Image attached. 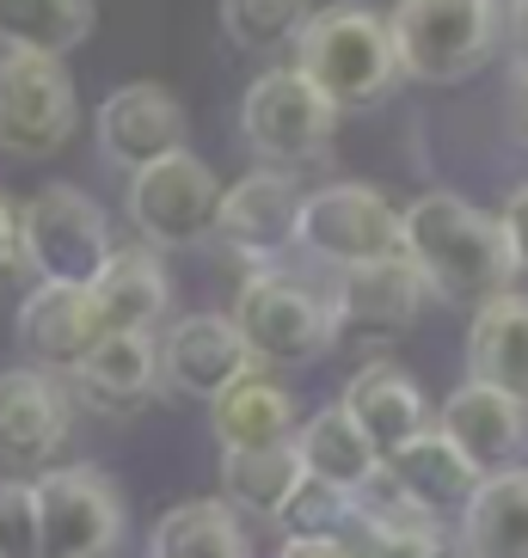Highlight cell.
<instances>
[{"label": "cell", "mask_w": 528, "mask_h": 558, "mask_svg": "<svg viewBox=\"0 0 528 558\" xmlns=\"http://www.w3.org/2000/svg\"><path fill=\"white\" fill-rule=\"evenodd\" d=\"M301 485V454L296 442H271V448H233V454H221V504L240 515H277L283 497Z\"/></svg>", "instance_id": "83f0119b"}, {"label": "cell", "mask_w": 528, "mask_h": 558, "mask_svg": "<svg viewBox=\"0 0 528 558\" xmlns=\"http://www.w3.org/2000/svg\"><path fill=\"white\" fill-rule=\"evenodd\" d=\"M430 289L412 270V258H387V264H357L338 277L326 313H332V344H394L399 331L424 313Z\"/></svg>", "instance_id": "8fae6325"}, {"label": "cell", "mask_w": 528, "mask_h": 558, "mask_svg": "<svg viewBox=\"0 0 528 558\" xmlns=\"http://www.w3.org/2000/svg\"><path fill=\"white\" fill-rule=\"evenodd\" d=\"M209 429H215V442H221V454L289 442L296 436V393L283 380H271L264 368H252V375L233 380L228 393L209 399Z\"/></svg>", "instance_id": "7402d4cb"}, {"label": "cell", "mask_w": 528, "mask_h": 558, "mask_svg": "<svg viewBox=\"0 0 528 558\" xmlns=\"http://www.w3.org/2000/svg\"><path fill=\"white\" fill-rule=\"evenodd\" d=\"M497 233H504V246H511V264H516V270H528V184H516L511 197H504Z\"/></svg>", "instance_id": "1f68e13d"}, {"label": "cell", "mask_w": 528, "mask_h": 558, "mask_svg": "<svg viewBox=\"0 0 528 558\" xmlns=\"http://www.w3.org/2000/svg\"><path fill=\"white\" fill-rule=\"evenodd\" d=\"M467 368L479 387H497L528 405V295L504 289V295L479 301L473 326H467Z\"/></svg>", "instance_id": "44dd1931"}, {"label": "cell", "mask_w": 528, "mask_h": 558, "mask_svg": "<svg viewBox=\"0 0 528 558\" xmlns=\"http://www.w3.org/2000/svg\"><path fill=\"white\" fill-rule=\"evenodd\" d=\"M86 301H93V319H99L105 338H111V331H154V319L166 313V270H160V258H154L148 246L111 252V264L93 277Z\"/></svg>", "instance_id": "603a6c76"}, {"label": "cell", "mask_w": 528, "mask_h": 558, "mask_svg": "<svg viewBox=\"0 0 528 558\" xmlns=\"http://www.w3.org/2000/svg\"><path fill=\"white\" fill-rule=\"evenodd\" d=\"M0 558H44V546H37V504L25 478H0Z\"/></svg>", "instance_id": "4dcf8cb0"}, {"label": "cell", "mask_w": 528, "mask_h": 558, "mask_svg": "<svg viewBox=\"0 0 528 558\" xmlns=\"http://www.w3.org/2000/svg\"><path fill=\"white\" fill-rule=\"evenodd\" d=\"M296 215H301V191L289 172H247L240 184L221 191V209H215V240L233 246L240 258H277V252H296Z\"/></svg>", "instance_id": "9a60e30c"}, {"label": "cell", "mask_w": 528, "mask_h": 558, "mask_svg": "<svg viewBox=\"0 0 528 558\" xmlns=\"http://www.w3.org/2000/svg\"><path fill=\"white\" fill-rule=\"evenodd\" d=\"M516 135H523V148H528V86H516Z\"/></svg>", "instance_id": "d590c367"}, {"label": "cell", "mask_w": 528, "mask_h": 558, "mask_svg": "<svg viewBox=\"0 0 528 558\" xmlns=\"http://www.w3.org/2000/svg\"><path fill=\"white\" fill-rule=\"evenodd\" d=\"M44 558H111L123 541V497L99 466H50L32 478Z\"/></svg>", "instance_id": "8992f818"}, {"label": "cell", "mask_w": 528, "mask_h": 558, "mask_svg": "<svg viewBox=\"0 0 528 558\" xmlns=\"http://www.w3.org/2000/svg\"><path fill=\"white\" fill-rule=\"evenodd\" d=\"M68 387L37 368L0 375V460L7 466H50V454L68 442Z\"/></svg>", "instance_id": "e0dca14e"}, {"label": "cell", "mask_w": 528, "mask_h": 558, "mask_svg": "<svg viewBox=\"0 0 528 558\" xmlns=\"http://www.w3.org/2000/svg\"><path fill=\"white\" fill-rule=\"evenodd\" d=\"M74 81L50 56H0V154L44 160L74 135Z\"/></svg>", "instance_id": "30bf717a"}, {"label": "cell", "mask_w": 528, "mask_h": 558, "mask_svg": "<svg viewBox=\"0 0 528 558\" xmlns=\"http://www.w3.org/2000/svg\"><path fill=\"white\" fill-rule=\"evenodd\" d=\"M252 368H259V362H252V350L240 344V331H233L228 313H184L160 344L166 387H179V393H191V399L228 393L233 380L252 375Z\"/></svg>", "instance_id": "2e32d148"}, {"label": "cell", "mask_w": 528, "mask_h": 558, "mask_svg": "<svg viewBox=\"0 0 528 558\" xmlns=\"http://www.w3.org/2000/svg\"><path fill=\"white\" fill-rule=\"evenodd\" d=\"M271 522L283 527V546H338L350 527V492H332V485L301 473V485L283 497Z\"/></svg>", "instance_id": "f1b7e54d"}, {"label": "cell", "mask_w": 528, "mask_h": 558, "mask_svg": "<svg viewBox=\"0 0 528 558\" xmlns=\"http://www.w3.org/2000/svg\"><path fill=\"white\" fill-rule=\"evenodd\" d=\"M277 558H345L338 546H283Z\"/></svg>", "instance_id": "e575fe53"}, {"label": "cell", "mask_w": 528, "mask_h": 558, "mask_svg": "<svg viewBox=\"0 0 528 558\" xmlns=\"http://www.w3.org/2000/svg\"><path fill=\"white\" fill-rule=\"evenodd\" d=\"M289 442H296V454H301V473L332 485V492H363L369 478L381 473V454L357 436V424H350L338 405L314 411Z\"/></svg>", "instance_id": "d4e9b609"}, {"label": "cell", "mask_w": 528, "mask_h": 558, "mask_svg": "<svg viewBox=\"0 0 528 558\" xmlns=\"http://www.w3.org/2000/svg\"><path fill=\"white\" fill-rule=\"evenodd\" d=\"M154 380H160V344H154V331H111V338H99V344L86 350V362L62 387L86 411H99V417H130V411L148 405Z\"/></svg>", "instance_id": "ac0fdd59"}, {"label": "cell", "mask_w": 528, "mask_h": 558, "mask_svg": "<svg viewBox=\"0 0 528 558\" xmlns=\"http://www.w3.org/2000/svg\"><path fill=\"white\" fill-rule=\"evenodd\" d=\"M296 252L320 264H338V270H357V264H387L406 258V221L375 184H320L301 197L296 215Z\"/></svg>", "instance_id": "5b68a950"}, {"label": "cell", "mask_w": 528, "mask_h": 558, "mask_svg": "<svg viewBox=\"0 0 528 558\" xmlns=\"http://www.w3.org/2000/svg\"><path fill=\"white\" fill-rule=\"evenodd\" d=\"M332 123H338V111L301 81L296 68H264L259 81L247 86V99H240V135L271 166L320 160L332 142Z\"/></svg>", "instance_id": "9c48e42d"}, {"label": "cell", "mask_w": 528, "mask_h": 558, "mask_svg": "<svg viewBox=\"0 0 528 558\" xmlns=\"http://www.w3.org/2000/svg\"><path fill=\"white\" fill-rule=\"evenodd\" d=\"M511 68H516V86H528V0L511 13Z\"/></svg>", "instance_id": "836d02e7"}, {"label": "cell", "mask_w": 528, "mask_h": 558, "mask_svg": "<svg viewBox=\"0 0 528 558\" xmlns=\"http://www.w3.org/2000/svg\"><path fill=\"white\" fill-rule=\"evenodd\" d=\"M19 270V209L0 197V282Z\"/></svg>", "instance_id": "d6a6232c"}, {"label": "cell", "mask_w": 528, "mask_h": 558, "mask_svg": "<svg viewBox=\"0 0 528 558\" xmlns=\"http://www.w3.org/2000/svg\"><path fill=\"white\" fill-rule=\"evenodd\" d=\"M436 436H443L479 478L511 473V466H523V448H528V405L511 393H497V387L461 380V387L448 393L443 417H436Z\"/></svg>", "instance_id": "7c38bea8"}, {"label": "cell", "mask_w": 528, "mask_h": 558, "mask_svg": "<svg viewBox=\"0 0 528 558\" xmlns=\"http://www.w3.org/2000/svg\"><path fill=\"white\" fill-rule=\"evenodd\" d=\"M394 68L424 86H455L492 62L497 13L485 0H399L387 19Z\"/></svg>", "instance_id": "3957f363"}, {"label": "cell", "mask_w": 528, "mask_h": 558, "mask_svg": "<svg viewBox=\"0 0 528 558\" xmlns=\"http://www.w3.org/2000/svg\"><path fill=\"white\" fill-rule=\"evenodd\" d=\"M233 331L252 350V362H308L332 350V313L314 289H301L283 270H252L233 295Z\"/></svg>", "instance_id": "52a82bcc"}, {"label": "cell", "mask_w": 528, "mask_h": 558, "mask_svg": "<svg viewBox=\"0 0 528 558\" xmlns=\"http://www.w3.org/2000/svg\"><path fill=\"white\" fill-rule=\"evenodd\" d=\"M399 221H406V258H412V270L424 277L430 295L492 301L511 289L516 264H511L504 233H497V215L448 197V191H430L412 209H399Z\"/></svg>", "instance_id": "6da1fadb"}, {"label": "cell", "mask_w": 528, "mask_h": 558, "mask_svg": "<svg viewBox=\"0 0 528 558\" xmlns=\"http://www.w3.org/2000/svg\"><path fill=\"white\" fill-rule=\"evenodd\" d=\"M289 68L314 86L332 111L375 105L399 81L394 44H387V19H375L369 7H350V0L345 7H326V13H308Z\"/></svg>", "instance_id": "7a4b0ae2"}, {"label": "cell", "mask_w": 528, "mask_h": 558, "mask_svg": "<svg viewBox=\"0 0 528 558\" xmlns=\"http://www.w3.org/2000/svg\"><path fill=\"white\" fill-rule=\"evenodd\" d=\"M93 37V0H0V44L13 56L62 62Z\"/></svg>", "instance_id": "4316f807"}, {"label": "cell", "mask_w": 528, "mask_h": 558, "mask_svg": "<svg viewBox=\"0 0 528 558\" xmlns=\"http://www.w3.org/2000/svg\"><path fill=\"white\" fill-rule=\"evenodd\" d=\"M308 13H314L308 0H221V32L252 56H277L301 37Z\"/></svg>", "instance_id": "f546056e"}, {"label": "cell", "mask_w": 528, "mask_h": 558, "mask_svg": "<svg viewBox=\"0 0 528 558\" xmlns=\"http://www.w3.org/2000/svg\"><path fill=\"white\" fill-rule=\"evenodd\" d=\"M338 411L357 424V436H363L381 460L394 454V448H406L418 429H430L424 424V387H418L399 362H387V356L363 362V368L345 380Z\"/></svg>", "instance_id": "d6986e66"}, {"label": "cell", "mask_w": 528, "mask_h": 558, "mask_svg": "<svg viewBox=\"0 0 528 558\" xmlns=\"http://www.w3.org/2000/svg\"><path fill=\"white\" fill-rule=\"evenodd\" d=\"M467 558H528V466L479 478L461 509Z\"/></svg>", "instance_id": "cb8c5ba5"}, {"label": "cell", "mask_w": 528, "mask_h": 558, "mask_svg": "<svg viewBox=\"0 0 528 558\" xmlns=\"http://www.w3.org/2000/svg\"><path fill=\"white\" fill-rule=\"evenodd\" d=\"M381 478H387V485H394L424 522L461 515L467 497L479 492V473L443 442V436H436V429H418L406 448H394V454L381 460Z\"/></svg>", "instance_id": "ffe728a7"}, {"label": "cell", "mask_w": 528, "mask_h": 558, "mask_svg": "<svg viewBox=\"0 0 528 558\" xmlns=\"http://www.w3.org/2000/svg\"><path fill=\"white\" fill-rule=\"evenodd\" d=\"M215 209H221V179L197 154H166V160L130 172V221L148 246H203L215 240Z\"/></svg>", "instance_id": "ba28073f"}, {"label": "cell", "mask_w": 528, "mask_h": 558, "mask_svg": "<svg viewBox=\"0 0 528 558\" xmlns=\"http://www.w3.org/2000/svg\"><path fill=\"white\" fill-rule=\"evenodd\" d=\"M485 7H492V13H516V7H523V0H485Z\"/></svg>", "instance_id": "8d00e7d4"}, {"label": "cell", "mask_w": 528, "mask_h": 558, "mask_svg": "<svg viewBox=\"0 0 528 558\" xmlns=\"http://www.w3.org/2000/svg\"><path fill=\"white\" fill-rule=\"evenodd\" d=\"M148 558H252V541L221 497H191L154 522Z\"/></svg>", "instance_id": "484cf974"}, {"label": "cell", "mask_w": 528, "mask_h": 558, "mask_svg": "<svg viewBox=\"0 0 528 558\" xmlns=\"http://www.w3.org/2000/svg\"><path fill=\"white\" fill-rule=\"evenodd\" d=\"M13 331H19V350H25V368L56 375V380L74 375L86 362V350L105 338L86 289H62V282H37L32 295L19 301Z\"/></svg>", "instance_id": "4fadbf2b"}, {"label": "cell", "mask_w": 528, "mask_h": 558, "mask_svg": "<svg viewBox=\"0 0 528 558\" xmlns=\"http://www.w3.org/2000/svg\"><path fill=\"white\" fill-rule=\"evenodd\" d=\"M111 221L81 184H44L25 209H19V264H32L37 282H62V289H93L105 264H111Z\"/></svg>", "instance_id": "277c9868"}, {"label": "cell", "mask_w": 528, "mask_h": 558, "mask_svg": "<svg viewBox=\"0 0 528 558\" xmlns=\"http://www.w3.org/2000/svg\"><path fill=\"white\" fill-rule=\"evenodd\" d=\"M184 148V105L154 81H130L117 86L111 99L99 105V154L123 172L166 160Z\"/></svg>", "instance_id": "5bb4252c"}]
</instances>
